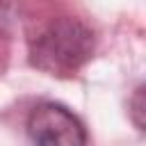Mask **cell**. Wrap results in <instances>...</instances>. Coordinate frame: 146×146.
Returning a JSON list of instances; mask_svg holds the SVG:
<instances>
[{"mask_svg":"<svg viewBox=\"0 0 146 146\" xmlns=\"http://www.w3.org/2000/svg\"><path fill=\"white\" fill-rule=\"evenodd\" d=\"M94 30L73 16L50 18L30 39V62L50 75H73L94 55Z\"/></svg>","mask_w":146,"mask_h":146,"instance_id":"cell-1","label":"cell"},{"mask_svg":"<svg viewBox=\"0 0 146 146\" xmlns=\"http://www.w3.org/2000/svg\"><path fill=\"white\" fill-rule=\"evenodd\" d=\"M27 137L34 146H87L82 121L62 103H36L27 114Z\"/></svg>","mask_w":146,"mask_h":146,"instance_id":"cell-2","label":"cell"}]
</instances>
